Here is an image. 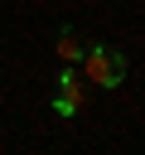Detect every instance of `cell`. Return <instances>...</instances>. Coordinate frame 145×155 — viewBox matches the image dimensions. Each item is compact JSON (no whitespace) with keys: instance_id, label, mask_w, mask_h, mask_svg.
<instances>
[{"instance_id":"6da1fadb","label":"cell","mask_w":145,"mask_h":155,"mask_svg":"<svg viewBox=\"0 0 145 155\" xmlns=\"http://www.w3.org/2000/svg\"><path fill=\"white\" fill-rule=\"evenodd\" d=\"M77 68H82V78H87L92 87H106V92L126 82V53H121L116 44H87Z\"/></svg>"},{"instance_id":"7a4b0ae2","label":"cell","mask_w":145,"mask_h":155,"mask_svg":"<svg viewBox=\"0 0 145 155\" xmlns=\"http://www.w3.org/2000/svg\"><path fill=\"white\" fill-rule=\"evenodd\" d=\"M58 97L72 102L77 111H82V102H87V78H82L77 68H68V63H63V73H58Z\"/></svg>"},{"instance_id":"3957f363","label":"cell","mask_w":145,"mask_h":155,"mask_svg":"<svg viewBox=\"0 0 145 155\" xmlns=\"http://www.w3.org/2000/svg\"><path fill=\"white\" fill-rule=\"evenodd\" d=\"M82 48H87V44L77 39V29H68V24H63V29H58V44H53V53H58V63H68V68H77V63H82Z\"/></svg>"}]
</instances>
